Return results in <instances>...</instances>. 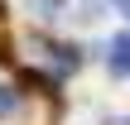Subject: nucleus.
<instances>
[{
	"mask_svg": "<svg viewBox=\"0 0 130 125\" xmlns=\"http://www.w3.org/2000/svg\"><path fill=\"white\" fill-rule=\"evenodd\" d=\"M24 53H29V63H34V67L53 72L58 82H63V77H72V72L87 63L82 43H72V39L53 34V29H34V34H24Z\"/></svg>",
	"mask_w": 130,
	"mask_h": 125,
	"instance_id": "1",
	"label": "nucleus"
},
{
	"mask_svg": "<svg viewBox=\"0 0 130 125\" xmlns=\"http://www.w3.org/2000/svg\"><path fill=\"white\" fill-rule=\"evenodd\" d=\"M24 87L19 82H0V120H14V116H24Z\"/></svg>",
	"mask_w": 130,
	"mask_h": 125,
	"instance_id": "3",
	"label": "nucleus"
},
{
	"mask_svg": "<svg viewBox=\"0 0 130 125\" xmlns=\"http://www.w3.org/2000/svg\"><path fill=\"white\" fill-rule=\"evenodd\" d=\"M29 10H34L39 24H58V14L68 10V0H29Z\"/></svg>",
	"mask_w": 130,
	"mask_h": 125,
	"instance_id": "4",
	"label": "nucleus"
},
{
	"mask_svg": "<svg viewBox=\"0 0 130 125\" xmlns=\"http://www.w3.org/2000/svg\"><path fill=\"white\" fill-rule=\"evenodd\" d=\"M5 19H10V5H5V0H0V24H5Z\"/></svg>",
	"mask_w": 130,
	"mask_h": 125,
	"instance_id": "5",
	"label": "nucleus"
},
{
	"mask_svg": "<svg viewBox=\"0 0 130 125\" xmlns=\"http://www.w3.org/2000/svg\"><path fill=\"white\" fill-rule=\"evenodd\" d=\"M101 67H106V77L130 82V24H125V29H116V34L101 43Z\"/></svg>",
	"mask_w": 130,
	"mask_h": 125,
	"instance_id": "2",
	"label": "nucleus"
}]
</instances>
